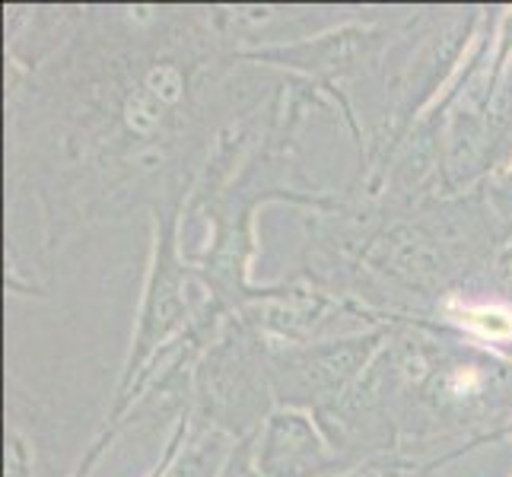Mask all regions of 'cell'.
<instances>
[{
    "label": "cell",
    "mask_w": 512,
    "mask_h": 477,
    "mask_svg": "<svg viewBox=\"0 0 512 477\" xmlns=\"http://www.w3.org/2000/svg\"><path fill=\"white\" fill-rule=\"evenodd\" d=\"M465 318L471 325H478L484 334H490V338H503V334L512 331V322L506 315L493 312V309H478V312H465Z\"/></svg>",
    "instance_id": "obj_1"
},
{
    "label": "cell",
    "mask_w": 512,
    "mask_h": 477,
    "mask_svg": "<svg viewBox=\"0 0 512 477\" xmlns=\"http://www.w3.org/2000/svg\"><path fill=\"white\" fill-rule=\"evenodd\" d=\"M500 274L506 277V284L512 287V252H509V258L503 261V268H500Z\"/></svg>",
    "instance_id": "obj_2"
}]
</instances>
